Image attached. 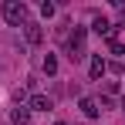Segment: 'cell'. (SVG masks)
Returning <instances> with one entry per match:
<instances>
[{
  "label": "cell",
  "mask_w": 125,
  "mask_h": 125,
  "mask_svg": "<svg viewBox=\"0 0 125 125\" xmlns=\"http://www.w3.org/2000/svg\"><path fill=\"white\" fill-rule=\"evenodd\" d=\"M105 91L108 95H118V81H105Z\"/></svg>",
  "instance_id": "obj_12"
},
{
  "label": "cell",
  "mask_w": 125,
  "mask_h": 125,
  "mask_svg": "<svg viewBox=\"0 0 125 125\" xmlns=\"http://www.w3.org/2000/svg\"><path fill=\"white\" fill-rule=\"evenodd\" d=\"M105 71H108V61H105L102 54H91V61H88V74H91V81H102Z\"/></svg>",
  "instance_id": "obj_5"
},
{
  "label": "cell",
  "mask_w": 125,
  "mask_h": 125,
  "mask_svg": "<svg viewBox=\"0 0 125 125\" xmlns=\"http://www.w3.org/2000/svg\"><path fill=\"white\" fill-rule=\"evenodd\" d=\"M0 14H3V21H7V24L24 27V24H27V3H21V0H7V3L0 7Z\"/></svg>",
  "instance_id": "obj_1"
},
{
  "label": "cell",
  "mask_w": 125,
  "mask_h": 125,
  "mask_svg": "<svg viewBox=\"0 0 125 125\" xmlns=\"http://www.w3.org/2000/svg\"><path fill=\"white\" fill-rule=\"evenodd\" d=\"M54 125H68V122H54Z\"/></svg>",
  "instance_id": "obj_13"
},
{
  "label": "cell",
  "mask_w": 125,
  "mask_h": 125,
  "mask_svg": "<svg viewBox=\"0 0 125 125\" xmlns=\"http://www.w3.org/2000/svg\"><path fill=\"white\" fill-rule=\"evenodd\" d=\"M81 112H84V118H98V115H102V108H98V102H95V98H81Z\"/></svg>",
  "instance_id": "obj_7"
},
{
  "label": "cell",
  "mask_w": 125,
  "mask_h": 125,
  "mask_svg": "<svg viewBox=\"0 0 125 125\" xmlns=\"http://www.w3.org/2000/svg\"><path fill=\"white\" fill-rule=\"evenodd\" d=\"M10 118H14V125H27L31 122V108H27V105H17V108L10 112Z\"/></svg>",
  "instance_id": "obj_8"
},
{
  "label": "cell",
  "mask_w": 125,
  "mask_h": 125,
  "mask_svg": "<svg viewBox=\"0 0 125 125\" xmlns=\"http://www.w3.org/2000/svg\"><path fill=\"white\" fill-rule=\"evenodd\" d=\"M84 37H88V27H74V34L68 37V58L71 61H81L84 54H88L84 51Z\"/></svg>",
  "instance_id": "obj_2"
},
{
  "label": "cell",
  "mask_w": 125,
  "mask_h": 125,
  "mask_svg": "<svg viewBox=\"0 0 125 125\" xmlns=\"http://www.w3.org/2000/svg\"><path fill=\"white\" fill-rule=\"evenodd\" d=\"M108 51H112V54H118V58L125 61V44L118 41V37H115V41H108Z\"/></svg>",
  "instance_id": "obj_10"
},
{
  "label": "cell",
  "mask_w": 125,
  "mask_h": 125,
  "mask_svg": "<svg viewBox=\"0 0 125 125\" xmlns=\"http://www.w3.org/2000/svg\"><path fill=\"white\" fill-rule=\"evenodd\" d=\"M24 41L31 44V47H37V44L44 41V27L37 21H27V24H24Z\"/></svg>",
  "instance_id": "obj_3"
},
{
  "label": "cell",
  "mask_w": 125,
  "mask_h": 125,
  "mask_svg": "<svg viewBox=\"0 0 125 125\" xmlns=\"http://www.w3.org/2000/svg\"><path fill=\"white\" fill-rule=\"evenodd\" d=\"M54 10H58V7H54L51 0H44V3H41V17H54Z\"/></svg>",
  "instance_id": "obj_11"
},
{
  "label": "cell",
  "mask_w": 125,
  "mask_h": 125,
  "mask_svg": "<svg viewBox=\"0 0 125 125\" xmlns=\"http://www.w3.org/2000/svg\"><path fill=\"white\" fill-rule=\"evenodd\" d=\"M44 74H47V78H54V74H58V58H54V54H44Z\"/></svg>",
  "instance_id": "obj_9"
},
{
  "label": "cell",
  "mask_w": 125,
  "mask_h": 125,
  "mask_svg": "<svg viewBox=\"0 0 125 125\" xmlns=\"http://www.w3.org/2000/svg\"><path fill=\"white\" fill-rule=\"evenodd\" d=\"M91 31L102 34V37H108V41H115V31H118V27L108 21V17H95V21H91Z\"/></svg>",
  "instance_id": "obj_4"
},
{
  "label": "cell",
  "mask_w": 125,
  "mask_h": 125,
  "mask_svg": "<svg viewBox=\"0 0 125 125\" xmlns=\"http://www.w3.org/2000/svg\"><path fill=\"white\" fill-rule=\"evenodd\" d=\"M27 108H34V112H51L54 102H51V95H31V105Z\"/></svg>",
  "instance_id": "obj_6"
}]
</instances>
